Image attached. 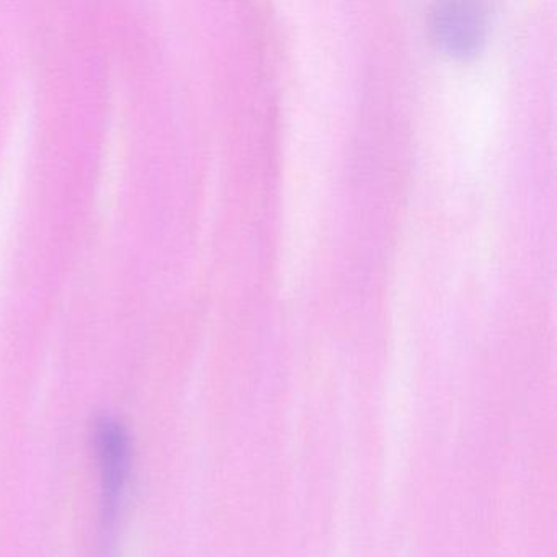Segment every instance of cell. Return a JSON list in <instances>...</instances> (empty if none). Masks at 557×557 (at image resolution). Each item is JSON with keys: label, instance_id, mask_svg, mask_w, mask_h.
Masks as SVG:
<instances>
[{"label": "cell", "instance_id": "1", "mask_svg": "<svg viewBox=\"0 0 557 557\" xmlns=\"http://www.w3.org/2000/svg\"><path fill=\"white\" fill-rule=\"evenodd\" d=\"M90 446L99 479L96 557H119L135 458L132 433L119 417L100 413L90 425Z\"/></svg>", "mask_w": 557, "mask_h": 557}, {"label": "cell", "instance_id": "2", "mask_svg": "<svg viewBox=\"0 0 557 557\" xmlns=\"http://www.w3.org/2000/svg\"><path fill=\"white\" fill-rule=\"evenodd\" d=\"M488 15L478 2H446L432 15L433 40L446 54L468 58L478 53L487 37Z\"/></svg>", "mask_w": 557, "mask_h": 557}]
</instances>
